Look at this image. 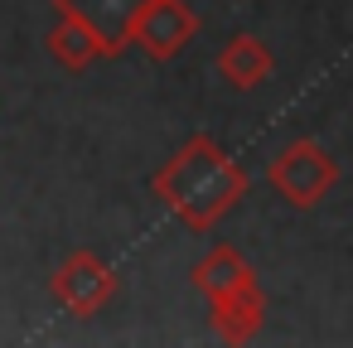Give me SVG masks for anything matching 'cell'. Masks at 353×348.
I'll return each mask as SVG.
<instances>
[{"mask_svg":"<svg viewBox=\"0 0 353 348\" xmlns=\"http://www.w3.org/2000/svg\"><path fill=\"white\" fill-rule=\"evenodd\" d=\"M155 194H160L189 227H213V223L247 194V174H242L208 136H194V141L155 174Z\"/></svg>","mask_w":353,"mask_h":348,"instance_id":"obj_1","label":"cell"},{"mask_svg":"<svg viewBox=\"0 0 353 348\" xmlns=\"http://www.w3.org/2000/svg\"><path fill=\"white\" fill-rule=\"evenodd\" d=\"M334 179H339V170H334V160L314 141H295L281 160H271V189L285 203H295V208L319 203L334 189Z\"/></svg>","mask_w":353,"mask_h":348,"instance_id":"obj_2","label":"cell"},{"mask_svg":"<svg viewBox=\"0 0 353 348\" xmlns=\"http://www.w3.org/2000/svg\"><path fill=\"white\" fill-rule=\"evenodd\" d=\"M54 295H59V305L73 309V314H97V309L117 295V276H112V266L97 261L92 252H73V256L59 266V276H54Z\"/></svg>","mask_w":353,"mask_h":348,"instance_id":"obj_3","label":"cell"},{"mask_svg":"<svg viewBox=\"0 0 353 348\" xmlns=\"http://www.w3.org/2000/svg\"><path fill=\"white\" fill-rule=\"evenodd\" d=\"M199 30V15L184 6V0H145V10L131 30V39L150 54V59H174Z\"/></svg>","mask_w":353,"mask_h":348,"instance_id":"obj_4","label":"cell"},{"mask_svg":"<svg viewBox=\"0 0 353 348\" xmlns=\"http://www.w3.org/2000/svg\"><path fill=\"white\" fill-rule=\"evenodd\" d=\"M54 6H59V15L83 20L97 34L102 54L112 59V54H121L131 44V30H136L141 10H145V0H54Z\"/></svg>","mask_w":353,"mask_h":348,"instance_id":"obj_5","label":"cell"},{"mask_svg":"<svg viewBox=\"0 0 353 348\" xmlns=\"http://www.w3.org/2000/svg\"><path fill=\"white\" fill-rule=\"evenodd\" d=\"M218 73H223V83L228 88H256V83H266V73H271V54H266V44L256 39V34H232L228 44H223V54H218Z\"/></svg>","mask_w":353,"mask_h":348,"instance_id":"obj_6","label":"cell"},{"mask_svg":"<svg viewBox=\"0 0 353 348\" xmlns=\"http://www.w3.org/2000/svg\"><path fill=\"white\" fill-rule=\"evenodd\" d=\"M261 314H266V300H261L256 280H247L242 290L213 300V324H218V334H223L228 343H247V338L261 329Z\"/></svg>","mask_w":353,"mask_h":348,"instance_id":"obj_7","label":"cell"},{"mask_svg":"<svg viewBox=\"0 0 353 348\" xmlns=\"http://www.w3.org/2000/svg\"><path fill=\"white\" fill-rule=\"evenodd\" d=\"M247 280H256V276H252V266H247L232 247H218V252H208V256L194 266V285H199L208 300H223V295L242 290Z\"/></svg>","mask_w":353,"mask_h":348,"instance_id":"obj_8","label":"cell"},{"mask_svg":"<svg viewBox=\"0 0 353 348\" xmlns=\"http://www.w3.org/2000/svg\"><path fill=\"white\" fill-rule=\"evenodd\" d=\"M49 49H54V59H59L63 68H73V73H83L88 63L107 59L102 44H97V34H92L83 20H73V15H59V25H54V34H49Z\"/></svg>","mask_w":353,"mask_h":348,"instance_id":"obj_9","label":"cell"}]
</instances>
